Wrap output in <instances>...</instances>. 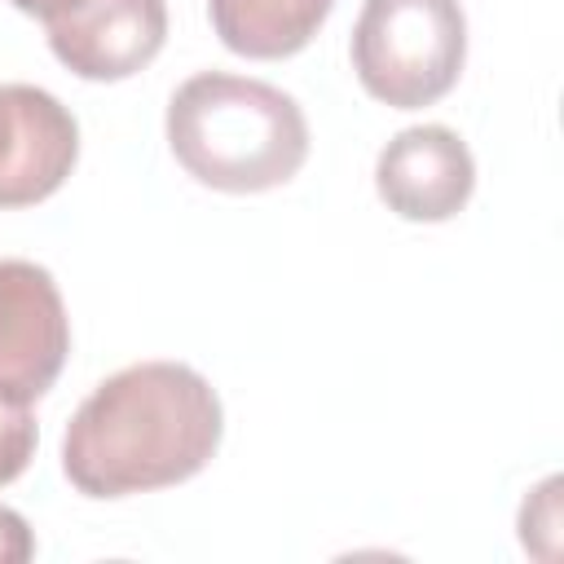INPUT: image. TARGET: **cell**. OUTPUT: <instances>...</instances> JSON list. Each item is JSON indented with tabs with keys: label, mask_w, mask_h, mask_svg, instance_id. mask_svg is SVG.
<instances>
[{
	"label": "cell",
	"mask_w": 564,
	"mask_h": 564,
	"mask_svg": "<svg viewBox=\"0 0 564 564\" xmlns=\"http://www.w3.org/2000/svg\"><path fill=\"white\" fill-rule=\"evenodd\" d=\"M467 18L458 0H366L352 26L357 84L392 106H436L463 75Z\"/></svg>",
	"instance_id": "3957f363"
},
{
	"label": "cell",
	"mask_w": 564,
	"mask_h": 564,
	"mask_svg": "<svg viewBox=\"0 0 564 564\" xmlns=\"http://www.w3.org/2000/svg\"><path fill=\"white\" fill-rule=\"evenodd\" d=\"M53 57L93 84L145 70L167 40V0H88L44 26Z\"/></svg>",
	"instance_id": "52a82bcc"
},
{
	"label": "cell",
	"mask_w": 564,
	"mask_h": 564,
	"mask_svg": "<svg viewBox=\"0 0 564 564\" xmlns=\"http://www.w3.org/2000/svg\"><path fill=\"white\" fill-rule=\"evenodd\" d=\"M35 441H40V427H35L31 410L0 397V485L18 480L26 471V463L35 458Z\"/></svg>",
	"instance_id": "9c48e42d"
},
{
	"label": "cell",
	"mask_w": 564,
	"mask_h": 564,
	"mask_svg": "<svg viewBox=\"0 0 564 564\" xmlns=\"http://www.w3.org/2000/svg\"><path fill=\"white\" fill-rule=\"evenodd\" d=\"M220 436V397L194 366L137 361L79 401L62 436V471L84 498H132L198 476Z\"/></svg>",
	"instance_id": "6da1fadb"
},
{
	"label": "cell",
	"mask_w": 564,
	"mask_h": 564,
	"mask_svg": "<svg viewBox=\"0 0 564 564\" xmlns=\"http://www.w3.org/2000/svg\"><path fill=\"white\" fill-rule=\"evenodd\" d=\"M375 189L401 220L441 225L454 220L476 189V159L467 141L445 123H419L397 132L375 159Z\"/></svg>",
	"instance_id": "8992f818"
},
{
	"label": "cell",
	"mask_w": 564,
	"mask_h": 564,
	"mask_svg": "<svg viewBox=\"0 0 564 564\" xmlns=\"http://www.w3.org/2000/svg\"><path fill=\"white\" fill-rule=\"evenodd\" d=\"M79 159L75 115L35 84H0V207H35Z\"/></svg>",
	"instance_id": "5b68a950"
},
{
	"label": "cell",
	"mask_w": 564,
	"mask_h": 564,
	"mask_svg": "<svg viewBox=\"0 0 564 564\" xmlns=\"http://www.w3.org/2000/svg\"><path fill=\"white\" fill-rule=\"evenodd\" d=\"M70 357V317L53 273L35 260H0V397L40 401Z\"/></svg>",
	"instance_id": "277c9868"
},
{
	"label": "cell",
	"mask_w": 564,
	"mask_h": 564,
	"mask_svg": "<svg viewBox=\"0 0 564 564\" xmlns=\"http://www.w3.org/2000/svg\"><path fill=\"white\" fill-rule=\"evenodd\" d=\"M13 9H22V13H31V18H40L44 26L48 22H57V18H66V13H75L79 4H88V0H9Z\"/></svg>",
	"instance_id": "8fae6325"
},
{
	"label": "cell",
	"mask_w": 564,
	"mask_h": 564,
	"mask_svg": "<svg viewBox=\"0 0 564 564\" xmlns=\"http://www.w3.org/2000/svg\"><path fill=\"white\" fill-rule=\"evenodd\" d=\"M31 555H35L31 524L13 507H0V564H22Z\"/></svg>",
	"instance_id": "30bf717a"
},
{
	"label": "cell",
	"mask_w": 564,
	"mask_h": 564,
	"mask_svg": "<svg viewBox=\"0 0 564 564\" xmlns=\"http://www.w3.org/2000/svg\"><path fill=\"white\" fill-rule=\"evenodd\" d=\"M335 0H207L216 40L251 62L300 53L330 18Z\"/></svg>",
	"instance_id": "ba28073f"
},
{
	"label": "cell",
	"mask_w": 564,
	"mask_h": 564,
	"mask_svg": "<svg viewBox=\"0 0 564 564\" xmlns=\"http://www.w3.org/2000/svg\"><path fill=\"white\" fill-rule=\"evenodd\" d=\"M167 145L198 185L264 194L304 167L308 119L291 93L264 79L198 70L167 101Z\"/></svg>",
	"instance_id": "7a4b0ae2"
}]
</instances>
